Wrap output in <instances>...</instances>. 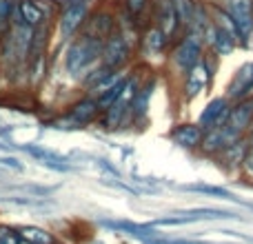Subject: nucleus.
I'll return each instance as SVG.
<instances>
[{"label": "nucleus", "mask_w": 253, "mask_h": 244, "mask_svg": "<svg viewBox=\"0 0 253 244\" xmlns=\"http://www.w3.org/2000/svg\"><path fill=\"white\" fill-rule=\"evenodd\" d=\"M102 40L98 38H91L87 34H80L78 38L71 42L69 51H67V58H65V67L71 76H80L89 69L91 65H96L98 58L102 53Z\"/></svg>", "instance_id": "f257e3e1"}, {"label": "nucleus", "mask_w": 253, "mask_h": 244, "mask_svg": "<svg viewBox=\"0 0 253 244\" xmlns=\"http://www.w3.org/2000/svg\"><path fill=\"white\" fill-rule=\"evenodd\" d=\"M89 7H91V0H67L62 4L58 13V31L62 40L74 38L76 31H80L89 16Z\"/></svg>", "instance_id": "f03ea898"}, {"label": "nucleus", "mask_w": 253, "mask_h": 244, "mask_svg": "<svg viewBox=\"0 0 253 244\" xmlns=\"http://www.w3.org/2000/svg\"><path fill=\"white\" fill-rule=\"evenodd\" d=\"M102 65L109 69H120L131 58V38L125 29H116L102 44Z\"/></svg>", "instance_id": "7ed1b4c3"}, {"label": "nucleus", "mask_w": 253, "mask_h": 244, "mask_svg": "<svg viewBox=\"0 0 253 244\" xmlns=\"http://www.w3.org/2000/svg\"><path fill=\"white\" fill-rule=\"evenodd\" d=\"M227 13L233 20L238 38L249 42L253 34V2L251 0H227Z\"/></svg>", "instance_id": "20e7f679"}, {"label": "nucleus", "mask_w": 253, "mask_h": 244, "mask_svg": "<svg viewBox=\"0 0 253 244\" xmlns=\"http://www.w3.org/2000/svg\"><path fill=\"white\" fill-rule=\"evenodd\" d=\"M200 60H202V42H200V38H198V36L189 34L187 38H184L182 42L175 47L173 65H175V69L184 76L193 65H196V62H200Z\"/></svg>", "instance_id": "39448f33"}, {"label": "nucleus", "mask_w": 253, "mask_h": 244, "mask_svg": "<svg viewBox=\"0 0 253 244\" xmlns=\"http://www.w3.org/2000/svg\"><path fill=\"white\" fill-rule=\"evenodd\" d=\"M80 29H83V34L105 42V40L116 31V16L109 11V9H100V11L93 13L91 18L87 16V20H84V25L80 27Z\"/></svg>", "instance_id": "423d86ee"}, {"label": "nucleus", "mask_w": 253, "mask_h": 244, "mask_svg": "<svg viewBox=\"0 0 253 244\" xmlns=\"http://www.w3.org/2000/svg\"><path fill=\"white\" fill-rule=\"evenodd\" d=\"M211 80V67L207 60H200L191 67V69L184 74V96L187 98H196L200 96L207 89Z\"/></svg>", "instance_id": "0eeeda50"}, {"label": "nucleus", "mask_w": 253, "mask_h": 244, "mask_svg": "<svg viewBox=\"0 0 253 244\" xmlns=\"http://www.w3.org/2000/svg\"><path fill=\"white\" fill-rule=\"evenodd\" d=\"M229 109H231V107H229L227 98H215V100H211L209 105L205 107V111L200 114L198 126H200L202 131L224 126L227 124V118H229Z\"/></svg>", "instance_id": "6e6552de"}, {"label": "nucleus", "mask_w": 253, "mask_h": 244, "mask_svg": "<svg viewBox=\"0 0 253 244\" xmlns=\"http://www.w3.org/2000/svg\"><path fill=\"white\" fill-rule=\"evenodd\" d=\"M253 122V98H245L238 100L236 107L229 109V118H227V129H231L233 133L242 135Z\"/></svg>", "instance_id": "1a4fd4ad"}, {"label": "nucleus", "mask_w": 253, "mask_h": 244, "mask_svg": "<svg viewBox=\"0 0 253 244\" xmlns=\"http://www.w3.org/2000/svg\"><path fill=\"white\" fill-rule=\"evenodd\" d=\"M156 20H158L156 27L162 31V36H165L167 42H169V40L175 36L178 27H180L178 16H175V9H173V4H171V0H158L156 2Z\"/></svg>", "instance_id": "9d476101"}, {"label": "nucleus", "mask_w": 253, "mask_h": 244, "mask_svg": "<svg viewBox=\"0 0 253 244\" xmlns=\"http://www.w3.org/2000/svg\"><path fill=\"white\" fill-rule=\"evenodd\" d=\"M100 105H98V100H93V98H83V100L74 102V105L69 107V111H67V118H69L74 124L78 126H84L89 124V122L96 120V116L100 114Z\"/></svg>", "instance_id": "9b49d317"}, {"label": "nucleus", "mask_w": 253, "mask_h": 244, "mask_svg": "<svg viewBox=\"0 0 253 244\" xmlns=\"http://www.w3.org/2000/svg\"><path fill=\"white\" fill-rule=\"evenodd\" d=\"M251 93H253V62L242 67L236 74L233 82L229 84V98H233V100H245Z\"/></svg>", "instance_id": "f8f14e48"}, {"label": "nucleus", "mask_w": 253, "mask_h": 244, "mask_svg": "<svg viewBox=\"0 0 253 244\" xmlns=\"http://www.w3.org/2000/svg\"><path fill=\"white\" fill-rule=\"evenodd\" d=\"M105 227L114 229V231H120L125 236L131 238H140V240H149V238H158L156 227L151 224H135V222H126V220H105Z\"/></svg>", "instance_id": "ddd939ff"}, {"label": "nucleus", "mask_w": 253, "mask_h": 244, "mask_svg": "<svg viewBox=\"0 0 253 244\" xmlns=\"http://www.w3.org/2000/svg\"><path fill=\"white\" fill-rule=\"evenodd\" d=\"M16 13H18V20L22 22V25L31 27V29H36V27L44 25V13L42 9H40L38 0H18L16 2Z\"/></svg>", "instance_id": "4468645a"}, {"label": "nucleus", "mask_w": 253, "mask_h": 244, "mask_svg": "<svg viewBox=\"0 0 253 244\" xmlns=\"http://www.w3.org/2000/svg\"><path fill=\"white\" fill-rule=\"evenodd\" d=\"M205 131L198 124H178L171 131V140L175 144H180L182 149H198L200 147V140Z\"/></svg>", "instance_id": "2eb2a0df"}, {"label": "nucleus", "mask_w": 253, "mask_h": 244, "mask_svg": "<svg viewBox=\"0 0 253 244\" xmlns=\"http://www.w3.org/2000/svg\"><path fill=\"white\" fill-rule=\"evenodd\" d=\"M153 93V80H147V82L142 84V87L135 89L133 98L129 100V114L133 116V120H142L144 116H147L149 111V98H151Z\"/></svg>", "instance_id": "dca6fc26"}, {"label": "nucleus", "mask_w": 253, "mask_h": 244, "mask_svg": "<svg viewBox=\"0 0 253 244\" xmlns=\"http://www.w3.org/2000/svg\"><path fill=\"white\" fill-rule=\"evenodd\" d=\"M25 151L29 153L31 158H36L38 162H42L44 166H49V169H56V171H69V164H67V158L58 156V153L49 151V149H42V147H31V144H27Z\"/></svg>", "instance_id": "f3484780"}, {"label": "nucleus", "mask_w": 253, "mask_h": 244, "mask_svg": "<svg viewBox=\"0 0 253 244\" xmlns=\"http://www.w3.org/2000/svg\"><path fill=\"white\" fill-rule=\"evenodd\" d=\"M126 116H129V100L123 96L120 100H116L114 105H109L105 109L102 124H105L107 129H118V126H123V122H125Z\"/></svg>", "instance_id": "a211bd4d"}, {"label": "nucleus", "mask_w": 253, "mask_h": 244, "mask_svg": "<svg viewBox=\"0 0 253 244\" xmlns=\"http://www.w3.org/2000/svg\"><path fill=\"white\" fill-rule=\"evenodd\" d=\"M118 78H123V74H118V69L102 67V69H98V71H91V76L84 80V84H87L89 89H96V91L100 93V91H105L107 87H111Z\"/></svg>", "instance_id": "6ab92c4d"}, {"label": "nucleus", "mask_w": 253, "mask_h": 244, "mask_svg": "<svg viewBox=\"0 0 253 244\" xmlns=\"http://www.w3.org/2000/svg\"><path fill=\"white\" fill-rule=\"evenodd\" d=\"M140 42H142V51L147 53V56H160L167 47V38L162 36V31L158 29V27H149L142 34Z\"/></svg>", "instance_id": "aec40b11"}, {"label": "nucleus", "mask_w": 253, "mask_h": 244, "mask_svg": "<svg viewBox=\"0 0 253 244\" xmlns=\"http://www.w3.org/2000/svg\"><path fill=\"white\" fill-rule=\"evenodd\" d=\"M125 87H126V76H123V78H118L111 87H107L105 91H100V98H98V105H100V109L105 111L109 105H114L116 100H120L125 93Z\"/></svg>", "instance_id": "412c9836"}, {"label": "nucleus", "mask_w": 253, "mask_h": 244, "mask_svg": "<svg viewBox=\"0 0 253 244\" xmlns=\"http://www.w3.org/2000/svg\"><path fill=\"white\" fill-rule=\"evenodd\" d=\"M247 147L249 144L245 142V140L238 138L236 142H231L229 147H224L222 151H220V156H222V160L227 162V164H242V160H245V153H247Z\"/></svg>", "instance_id": "4be33fe9"}, {"label": "nucleus", "mask_w": 253, "mask_h": 244, "mask_svg": "<svg viewBox=\"0 0 253 244\" xmlns=\"http://www.w3.org/2000/svg\"><path fill=\"white\" fill-rule=\"evenodd\" d=\"M220 218H236L231 211H220V209H193L189 213H182L184 222H196V220H220Z\"/></svg>", "instance_id": "5701e85b"}, {"label": "nucleus", "mask_w": 253, "mask_h": 244, "mask_svg": "<svg viewBox=\"0 0 253 244\" xmlns=\"http://www.w3.org/2000/svg\"><path fill=\"white\" fill-rule=\"evenodd\" d=\"M184 191L191 193H202V196H213V198H222V200H233V193L227 191L222 187H213V184H187L182 187Z\"/></svg>", "instance_id": "b1692460"}, {"label": "nucleus", "mask_w": 253, "mask_h": 244, "mask_svg": "<svg viewBox=\"0 0 253 244\" xmlns=\"http://www.w3.org/2000/svg\"><path fill=\"white\" fill-rule=\"evenodd\" d=\"M18 236L31 244H53L51 233L42 231V229H38V227H22L20 231H18Z\"/></svg>", "instance_id": "393cba45"}, {"label": "nucleus", "mask_w": 253, "mask_h": 244, "mask_svg": "<svg viewBox=\"0 0 253 244\" xmlns=\"http://www.w3.org/2000/svg\"><path fill=\"white\" fill-rule=\"evenodd\" d=\"M13 7H16V0H0V38L11 29Z\"/></svg>", "instance_id": "a878e982"}, {"label": "nucleus", "mask_w": 253, "mask_h": 244, "mask_svg": "<svg viewBox=\"0 0 253 244\" xmlns=\"http://www.w3.org/2000/svg\"><path fill=\"white\" fill-rule=\"evenodd\" d=\"M151 4H153V0H125V9H126V13H129L131 22L142 18L144 13L149 11Z\"/></svg>", "instance_id": "bb28decb"}, {"label": "nucleus", "mask_w": 253, "mask_h": 244, "mask_svg": "<svg viewBox=\"0 0 253 244\" xmlns=\"http://www.w3.org/2000/svg\"><path fill=\"white\" fill-rule=\"evenodd\" d=\"M175 9V16H178V22L184 27H189L191 22V13H193V0H171Z\"/></svg>", "instance_id": "cd10ccee"}, {"label": "nucleus", "mask_w": 253, "mask_h": 244, "mask_svg": "<svg viewBox=\"0 0 253 244\" xmlns=\"http://www.w3.org/2000/svg\"><path fill=\"white\" fill-rule=\"evenodd\" d=\"M242 164H245L247 173L253 175V142L247 147V153H245V160H242Z\"/></svg>", "instance_id": "c85d7f7f"}, {"label": "nucleus", "mask_w": 253, "mask_h": 244, "mask_svg": "<svg viewBox=\"0 0 253 244\" xmlns=\"http://www.w3.org/2000/svg\"><path fill=\"white\" fill-rule=\"evenodd\" d=\"M144 244H200V242H191V240H160V238H149L142 240Z\"/></svg>", "instance_id": "c756f323"}, {"label": "nucleus", "mask_w": 253, "mask_h": 244, "mask_svg": "<svg viewBox=\"0 0 253 244\" xmlns=\"http://www.w3.org/2000/svg\"><path fill=\"white\" fill-rule=\"evenodd\" d=\"M0 164H2V166H9V169L22 171V164L16 160V158H0Z\"/></svg>", "instance_id": "7c9ffc66"}, {"label": "nucleus", "mask_w": 253, "mask_h": 244, "mask_svg": "<svg viewBox=\"0 0 253 244\" xmlns=\"http://www.w3.org/2000/svg\"><path fill=\"white\" fill-rule=\"evenodd\" d=\"M18 244H31V242H27V240H22V238H20V240H18Z\"/></svg>", "instance_id": "2f4dec72"}, {"label": "nucleus", "mask_w": 253, "mask_h": 244, "mask_svg": "<svg viewBox=\"0 0 253 244\" xmlns=\"http://www.w3.org/2000/svg\"><path fill=\"white\" fill-rule=\"evenodd\" d=\"M249 206H251V209H253V204H249Z\"/></svg>", "instance_id": "473e14b6"}]
</instances>
